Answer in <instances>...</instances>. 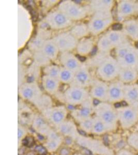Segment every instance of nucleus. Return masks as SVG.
<instances>
[{
	"label": "nucleus",
	"mask_w": 138,
	"mask_h": 155,
	"mask_svg": "<svg viewBox=\"0 0 138 155\" xmlns=\"http://www.w3.org/2000/svg\"><path fill=\"white\" fill-rule=\"evenodd\" d=\"M58 9L72 21H80L85 19L90 12L89 6L81 5L70 0L63 1L59 3Z\"/></svg>",
	"instance_id": "nucleus-1"
},
{
	"label": "nucleus",
	"mask_w": 138,
	"mask_h": 155,
	"mask_svg": "<svg viewBox=\"0 0 138 155\" xmlns=\"http://www.w3.org/2000/svg\"><path fill=\"white\" fill-rule=\"evenodd\" d=\"M113 21L111 12H94L87 23L90 33L97 36L110 27Z\"/></svg>",
	"instance_id": "nucleus-2"
},
{
	"label": "nucleus",
	"mask_w": 138,
	"mask_h": 155,
	"mask_svg": "<svg viewBox=\"0 0 138 155\" xmlns=\"http://www.w3.org/2000/svg\"><path fill=\"white\" fill-rule=\"evenodd\" d=\"M120 69L121 67L117 59L107 56L97 66L96 74L102 81H112L119 76Z\"/></svg>",
	"instance_id": "nucleus-3"
},
{
	"label": "nucleus",
	"mask_w": 138,
	"mask_h": 155,
	"mask_svg": "<svg viewBox=\"0 0 138 155\" xmlns=\"http://www.w3.org/2000/svg\"><path fill=\"white\" fill-rule=\"evenodd\" d=\"M44 23L51 30H61L68 28L73 25V21L69 19L58 9L51 11L44 18Z\"/></svg>",
	"instance_id": "nucleus-4"
},
{
	"label": "nucleus",
	"mask_w": 138,
	"mask_h": 155,
	"mask_svg": "<svg viewBox=\"0 0 138 155\" xmlns=\"http://www.w3.org/2000/svg\"><path fill=\"white\" fill-rule=\"evenodd\" d=\"M61 53L76 50L79 41L70 32H63L52 38Z\"/></svg>",
	"instance_id": "nucleus-5"
},
{
	"label": "nucleus",
	"mask_w": 138,
	"mask_h": 155,
	"mask_svg": "<svg viewBox=\"0 0 138 155\" xmlns=\"http://www.w3.org/2000/svg\"><path fill=\"white\" fill-rule=\"evenodd\" d=\"M19 95L28 101H39L42 98V91L37 82H25L19 85Z\"/></svg>",
	"instance_id": "nucleus-6"
},
{
	"label": "nucleus",
	"mask_w": 138,
	"mask_h": 155,
	"mask_svg": "<svg viewBox=\"0 0 138 155\" xmlns=\"http://www.w3.org/2000/svg\"><path fill=\"white\" fill-rule=\"evenodd\" d=\"M64 96L66 101L71 104L70 106H72L86 101L89 98V93L87 88L69 85L64 92Z\"/></svg>",
	"instance_id": "nucleus-7"
},
{
	"label": "nucleus",
	"mask_w": 138,
	"mask_h": 155,
	"mask_svg": "<svg viewBox=\"0 0 138 155\" xmlns=\"http://www.w3.org/2000/svg\"><path fill=\"white\" fill-rule=\"evenodd\" d=\"M92 76L87 64L83 63L80 68L75 72L74 80L70 85L87 88L92 84Z\"/></svg>",
	"instance_id": "nucleus-8"
},
{
	"label": "nucleus",
	"mask_w": 138,
	"mask_h": 155,
	"mask_svg": "<svg viewBox=\"0 0 138 155\" xmlns=\"http://www.w3.org/2000/svg\"><path fill=\"white\" fill-rule=\"evenodd\" d=\"M109 85L101 80L94 79L90 85V95L95 100L100 101L108 99Z\"/></svg>",
	"instance_id": "nucleus-9"
},
{
	"label": "nucleus",
	"mask_w": 138,
	"mask_h": 155,
	"mask_svg": "<svg viewBox=\"0 0 138 155\" xmlns=\"http://www.w3.org/2000/svg\"><path fill=\"white\" fill-rule=\"evenodd\" d=\"M59 61L62 67L76 72L80 68L83 63L71 52L61 53Z\"/></svg>",
	"instance_id": "nucleus-10"
},
{
	"label": "nucleus",
	"mask_w": 138,
	"mask_h": 155,
	"mask_svg": "<svg viewBox=\"0 0 138 155\" xmlns=\"http://www.w3.org/2000/svg\"><path fill=\"white\" fill-rule=\"evenodd\" d=\"M50 33L48 31L41 29L39 30L37 35L28 44L29 49L33 53L40 51L44 42L49 38Z\"/></svg>",
	"instance_id": "nucleus-11"
},
{
	"label": "nucleus",
	"mask_w": 138,
	"mask_h": 155,
	"mask_svg": "<svg viewBox=\"0 0 138 155\" xmlns=\"http://www.w3.org/2000/svg\"><path fill=\"white\" fill-rule=\"evenodd\" d=\"M95 47V41L92 38H84L79 41L76 51L80 57H85L90 54Z\"/></svg>",
	"instance_id": "nucleus-12"
},
{
	"label": "nucleus",
	"mask_w": 138,
	"mask_h": 155,
	"mask_svg": "<svg viewBox=\"0 0 138 155\" xmlns=\"http://www.w3.org/2000/svg\"><path fill=\"white\" fill-rule=\"evenodd\" d=\"M124 96V85L121 81H117L109 85L108 99L110 101H117Z\"/></svg>",
	"instance_id": "nucleus-13"
},
{
	"label": "nucleus",
	"mask_w": 138,
	"mask_h": 155,
	"mask_svg": "<svg viewBox=\"0 0 138 155\" xmlns=\"http://www.w3.org/2000/svg\"><path fill=\"white\" fill-rule=\"evenodd\" d=\"M136 4L128 1H122L119 3L117 8V18L119 20L132 15L136 10Z\"/></svg>",
	"instance_id": "nucleus-14"
},
{
	"label": "nucleus",
	"mask_w": 138,
	"mask_h": 155,
	"mask_svg": "<svg viewBox=\"0 0 138 155\" xmlns=\"http://www.w3.org/2000/svg\"><path fill=\"white\" fill-rule=\"evenodd\" d=\"M60 83L59 80L44 74L41 78V85L43 89L50 94H54L58 92Z\"/></svg>",
	"instance_id": "nucleus-15"
},
{
	"label": "nucleus",
	"mask_w": 138,
	"mask_h": 155,
	"mask_svg": "<svg viewBox=\"0 0 138 155\" xmlns=\"http://www.w3.org/2000/svg\"><path fill=\"white\" fill-rule=\"evenodd\" d=\"M41 51L50 61H54L57 60L60 52L52 38L47 39L44 42Z\"/></svg>",
	"instance_id": "nucleus-16"
},
{
	"label": "nucleus",
	"mask_w": 138,
	"mask_h": 155,
	"mask_svg": "<svg viewBox=\"0 0 138 155\" xmlns=\"http://www.w3.org/2000/svg\"><path fill=\"white\" fill-rule=\"evenodd\" d=\"M113 5L114 1L111 0H94L90 1L89 6L90 11L94 13L97 12H111Z\"/></svg>",
	"instance_id": "nucleus-17"
},
{
	"label": "nucleus",
	"mask_w": 138,
	"mask_h": 155,
	"mask_svg": "<svg viewBox=\"0 0 138 155\" xmlns=\"http://www.w3.org/2000/svg\"><path fill=\"white\" fill-rule=\"evenodd\" d=\"M117 62L121 68H133L138 64V56L135 50L131 48L123 58L118 60Z\"/></svg>",
	"instance_id": "nucleus-18"
},
{
	"label": "nucleus",
	"mask_w": 138,
	"mask_h": 155,
	"mask_svg": "<svg viewBox=\"0 0 138 155\" xmlns=\"http://www.w3.org/2000/svg\"><path fill=\"white\" fill-rule=\"evenodd\" d=\"M105 35L114 48H117L126 42L124 34L120 31V30H112L107 32Z\"/></svg>",
	"instance_id": "nucleus-19"
},
{
	"label": "nucleus",
	"mask_w": 138,
	"mask_h": 155,
	"mask_svg": "<svg viewBox=\"0 0 138 155\" xmlns=\"http://www.w3.org/2000/svg\"><path fill=\"white\" fill-rule=\"evenodd\" d=\"M69 32L78 41L86 38L90 34L87 24L83 23L74 25Z\"/></svg>",
	"instance_id": "nucleus-20"
},
{
	"label": "nucleus",
	"mask_w": 138,
	"mask_h": 155,
	"mask_svg": "<svg viewBox=\"0 0 138 155\" xmlns=\"http://www.w3.org/2000/svg\"><path fill=\"white\" fill-rule=\"evenodd\" d=\"M119 76L120 80L122 82L128 83L133 82L136 79L137 73L135 69L121 68Z\"/></svg>",
	"instance_id": "nucleus-21"
},
{
	"label": "nucleus",
	"mask_w": 138,
	"mask_h": 155,
	"mask_svg": "<svg viewBox=\"0 0 138 155\" xmlns=\"http://www.w3.org/2000/svg\"><path fill=\"white\" fill-rule=\"evenodd\" d=\"M124 96L130 102H138V85H124Z\"/></svg>",
	"instance_id": "nucleus-22"
},
{
	"label": "nucleus",
	"mask_w": 138,
	"mask_h": 155,
	"mask_svg": "<svg viewBox=\"0 0 138 155\" xmlns=\"http://www.w3.org/2000/svg\"><path fill=\"white\" fill-rule=\"evenodd\" d=\"M74 74L75 72H74L73 71L61 66L58 80L61 83L70 85L74 81Z\"/></svg>",
	"instance_id": "nucleus-23"
},
{
	"label": "nucleus",
	"mask_w": 138,
	"mask_h": 155,
	"mask_svg": "<svg viewBox=\"0 0 138 155\" xmlns=\"http://www.w3.org/2000/svg\"><path fill=\"white\" fill-rule=\"evenodd\" d=\"M124 28L127 35L135 40L138 39V22L133 20L126 21L124 24Z\"/></svg>",
	"instance_id": "nucleus-24"
},
{
	"label": "nucleus",
	"mask_w": 138,
	"mask_h": 155,
	"mask_svg": "<svg viewBox=\"0 0 138 155\" xmlns=\"http://www.w3.org/2000/svg\"><path fill=\"white\" fill-rule=\"evenodd\" d=\"M98 51L100 53H107L114 48L106 36H102L98 41L97 44Z\"/></svg>",
	"instance_id": "nucleus-25"
},
{
	"label": "nucleus",
	"mask_w": 138,
	"mask_h": 155,
	"mask_svg": "<svg viewBox=\"0 0 138 155\" xmlns=\"http://www.w3.org/2000/svg\"><path fill=\"white\" fill-rule=\"evenodd\" d=\"M97 106H99V113H100L102 118L105 122L110 123L113 121L115 118V114L110 109V107L107 105H101L100 103Z\"/></svg>",
	"instance_id": "nucleus-26"
},
{
	"label": "nucleus",
	"mask_w": 138,
	"mask_h": 155,
	"mask_svg": "<svg viewBox=\"0 0 138 155\" xmlns=\"http://www.w3.org/2000/svg\"><path fill=\"white\" fill-rule=\"evenodd\" d=\"M33 60L34 63L39 67H45L49 65L51 61L47 58L40 51H37L33 53Z\"/></svg>",
	"instance_id": "nucleus-27"
},
{
	"label": "nucleus",
	"mask_w": 138,
	"mask_h": 155,
	"mask_svg": "<svg viewBox=\"0 0 138 155\" xmlns=\"http://www.w3.org/2000/svg\"><path fill=\"white\" fill-rule=\"evenodd\" d=\"M60 69L61 66L54 64H49L44 68L43 72L44 75L58 80Z\"/></svg>",
	"instance_id": "nucleus-28"
},
{
	"label": "nucleus",
	"mask_w": 138,
	"mask_h": 155,
	"mask_svg": "<svg viewBox=\"0 0 138 155\" xmlns=\"http://www.w3.org/2000/svg\"><path fill=\"white\" fill-rule=\"evenodd\" d=\"M40 68L35 64H32L30 67L28 68V71H27L28 82H37L36 80H38L40 74Z\"/></svg>",
	"instance_id": "nucleus-29"
},
{
	"label": "nucleus",
	"mask_w": 138,
	"mask_h": 155,
	"mask_svg": "<svg viewBox=\"0 0 138 155\" xmlns=\"http://www.w3.org/2000/svg\"><path fill=\"white\" fill-rule=\"evenodd\" d=\"M131 48V46L126 42L117 47L115 49V55L117 61L123 58Z\"/></svg>",
	"instance_id": "nucleus-30"
},
{
	"label": "nucleus",
	"mask_w": 138,
	"mask_h": 155,
	"mask_svg": "<svg viewBox=\"0 0 138 155\" xmlns=\"http://www.w3.org/2000/svg\"><path fill=\"white\" fill-rule=\"evenodd\" d=\"M52 117L53 120L56 123L62 121L64 117V112L63 109L58 108L53 111L52 114Z\"/></svg>",
	"instance_id": "nucleus-31"
},
{
	"label": "nucleus",
	"mask_w": 138,
	"mask_h": 155,
	"mask_svg": "<svg viewBox=\"0 0 138 155\" xmlns=\"http://www.w3.org/2000/svg\"><path fill=\"white\" fill-rule=\"evenodd\" d=\"M122 116L124 120L127 121H131L135 117V112L130 109H127L123 112Z\"/></svg>",
	"instance_id": "nucleus-32"
},
{
	"label": "nucleus",
	"mask_w": 138,
	"mask_h": 155,
	"mask_svg": "<svg viewBox=\"0 0 138 155\" xmlns=\"http://www.w3.org/2000/svg\"><path fill=\"white\" fill-rule=\"evenodd\" d=\"M88 106V104H85V106H84L81 109L79 110L78 113L80 116L86 117L90 115V109Z\"/></svg>",
	"instance_id": "nucleus-33"
},
{
	"label": "nucleus",
	"mask_w": 138,
	"mask_h": 155,
	"mask_svg": "<svg viewBox=\"0 0 138 155\" xmlns=\"http://www.w3.org/2000/svg\"><path fill=\"white\" fill-rule=\"evenodd\" d=\"M58 0H52V1H42V5L43 6L46 8H51L55 6L58 3Z\"/></svg>",
	"instance_id": "nucleus-34"
},
{
	"label": "nucleus",
	"mask_w": 138,
	"mask_h": 155,
	"mask_svg": "<svg viewBox=\"0 0 138 155\" xmlns=\"http://www.w3.org/2000/svg\"><path fill=\"white\" fill-rule=\"evenodd\" d=\"M94 128H95L96 131L101 132L104 130V125H103V124L100 122H98L96 124Z\"/></svg>",
	"instance_id": "nucleus-35"
},
{
	"label": "nucleus",
	"mask_w": 138,
	"mask_h": 155,
	"mask_svg": "<svg viewBox=\"0 0 138 155\" xmlns=\"http://www.w3.org/2000/svg\"><path fill=\"white\" fill-rule=\"evenodd\" d=\"M35 150L41 155H44L46 153V149L44 147L41 146V145L36 146L35 147Z\"/></svg>",
	"instance_id": "nucleus-36"
},
{
	"label": "nucleus",
	"mask_w": 138,
	"mask_h": 155,
	"mask_svg": "<svg viewBox=\"0 0 138 155\" xmlns=\"http://www.w3.org/2000/svg\"><path fill=\"white\" fill-rule=\"evenodd\" d=\"M84 125L85 127L87 128H90L91 126H92V122H90V120H86V121L84 122Z\"/></svg>",
	"instance_id": "nucleus-37"
},
{
	"label": "nucleus",
	"mask_w": 138,
	"mask_h": 155,
	"mask_svg": "<svg viewBox=\"0 0 138 155\" xmlns=\"http://www.w3.org/2000/svg\"><path fill=\"white\" fill-rule=\"evenodd\" d=\"M61 155H69V151L66 148H63L61 150Z\"/></svg>",
	"instance_id": "nucleus-38"
},
{
	"label": "nucleus",
	"mask_w": 138,
	"mask_h": 155,
	"mask_svg": "<svg viewBox=\"0 0 138 155\" xmlns=\"http://www.w3.org/2000/svg\"><path fill=\"white\" fill-rule=\"evenodd\" d=\"M122 28V25H120V24H117V25H114L113 30H120Z\"/></svg>",
	"instance_id": "nucleus-39"
},
{
	"label": "nucleus",
	"mask_w": 138,
	"mask_h": 155,
	"mask_svg": "<svg viewBox=\"0 0 138 155\" xmlns=\"http://www.w3.org/2000/svg\"><path fill=\"white\" fill-rule=\"evenodd\" d=\"M103 140H104V144L106 145H109V139H108V136H104V137L103 138Z\"/></svg>",
	"instance_id": "nucleus-40"
},
{
	"label": "nucleus",
	"mask_w": 138,
	"mask_h": 155,
	"mask_svg": "<svg viewBox=\"0 0 138 155\" xmlns=\"http://www.w3.org/2000/svg\"><path fill=\"white\" fill-rule=\"evenodd\" d=\"M78 132L82 136H87V133L84 131L82 130H78Z\"/></svg>",
	"instance_id": "nucleus-41"
},
{
	"label": "nucleus",
	"mask_w": 138,
	"mask_h": 155,
	"mask_svg": "<svg viewBox=\"0 0 138 155\" xmlns=\"http://www.w3.org/2000/svg\"><path fill=\"white\" fill-rule=\"evenodd\" d=\"M48 146L51 148H54L55 146H56V144L55 143H54V142H51V143H50L48 144Z\"/></svg>",
	"instance_id": "nucleus-42"
},
{
	"label": "nucleus",
	"mask_w": 138,
	"mask_h": 155,
	"mask_svg": "<svg viewBox=\"0 0 138 155\" xmlns=\"http://www.w3.org/2000/svg\"><path fill=\"white\" fill-rule=\"evenodd\" d=\"M65 142L66 144H71V142H72V140L71 139V138L67 137V138L66 139Z\"/></svg>",
	"instance_id": "nucleus-43"
},
{
	"label": "nucleus",
	"mask_w": 138,
	"mask_h": 155,
	"mask_svg": "<svg viewBox=\"0 0 138 155\" xmlns=\"http://www.w3.org/2000/svg\"><path fill=\"white\" fill-rule=\"evenodd\" d=\"M22 144L25 146H27L28 144V141L27 139H25L22 140Z\"/></svg>",
	"instance_id": "nucleus-44"
},
{
	"label": "nucleus",
	"mask_w": 138,
	"mask_h": 155,
	"mask_svg": "<svg viewBox=\"0 0 138 155\" xmlns=\"http://www.w3.org/2000/svg\"><path fill=\"white\" fill-rule=\"evenodd\" d=\"M84 152H85L86 155H92V152H90V150H87V149H85V150H84Z\"/></svg>",
	"instance_id": "nucleus-45"
},
{
	"label": "nucleus",
	"mask_w": 138,
	"mask_h": 155,
	"mask_svg": "<svg viewBox=\"0 0 138 155\" xmlns=\"http://www.w3.org/2000/svg\"><path fill=\"white\" fill-rule=\"evenodd\" d=\"M18 138L21 137L22 135V132L20 130H18Z\"/></svg>",
	"instance_id": "nucleus-46"
},
{
	"label": "nucleus",
	"mask_w": 138,
	"mask_h": 155,
	"mask_svg": "<svg viewBox=\"0 0 138 155\" xmlns=\"http://www.w3.org/2000/svg\"><path fill=\"white\" fill-rule=\"evenodd\" d=\"M121 105L122 104H120V103H119V102H117V103H116L115 104V107H121Z\"/></svg>",
	"instance_id": "nucleus-47"
},
{
	"label": "nucleus",
	"mask_w": 138,
	"mask_h": 155,
	"mask_svg": "<svg viewBox=\"0 0 138 155\" xmlns=\"http://www.w3.org/2000/svg\"><path fill=\"white\" fill-rule=\"evenodd\" d=\"M38 138H39V139L41 140H44V137H43V136L40 135V134H38Z\"/></svg>",
	"instance_id": "nucleus-48"
},
{
	"label": "nucleus",
	"mask_w": 138,
	"mask_h": 155,
	"mask_svg": "<svg viewBox=\"0 0 138 155\" xmlns=\"http://www.w3.org/2000/svg\"><path fill=\"white\" fill-rule=\"evenodd\" d=\"M136 48H138V42L136 43Z\"/></svg>",
	"instance_id": "nucleus-49"
},
{
	"label": "nucleus",
	"mask_w": 138,
	"mask_h": 155,
	"mask_svg": "<svg viewBox=\"0 0 138 155\" xmlns=\"http://www.w3.org/2000/svg\"><path fill=\"white\" fill-rule=\"evenodd\" d=\"M138 155V154H137V155Z\"/></svg>",
	"instance_id": "nucleus-50"
}]
</instances>
